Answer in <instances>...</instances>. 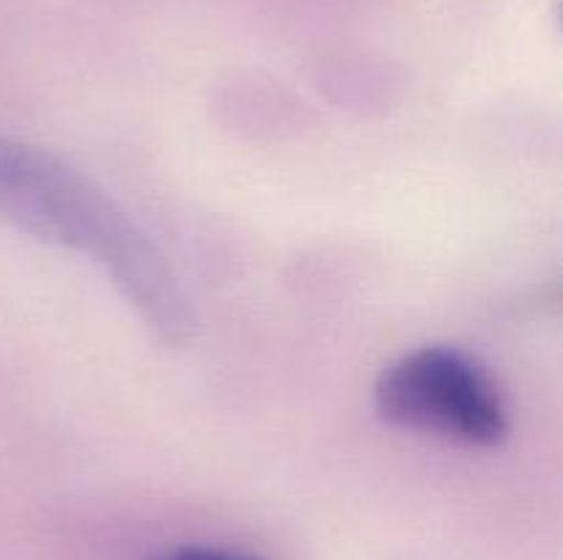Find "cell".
Here are the masks:
<instances>
[{"mask_svg": "<svg viewBox=\"0 0 563 560\" xmlns=\"http://www.w3.org/2000/svg\"><path fill=\"white\" fill-rule=\"evenodd\" d=\"M0 217L99 264L163 340L187 344L196 335L190 296L168 258L115 198L64 157L0 135Z\"/></svg>", "mask_w": 563, "mask_h": 560, "instance_id": "1", "label": "cell"}, {"mask_svg": "<svg viewBox=\"0 0 563 560\" xmlns=\"http://www.w3.org/2000/svg\"><path fill=\"white\" fill-rule=\"evenodd\" d=\"M374 406L390 426L473 448H495L509 434L495 384L449 346H423L385 368L374 384Z\"/></svg>", "mask_w": 563, "mask_h": 560, "instance_id": "2", "label": "cell"}, {"mask_svg": "<svg viewBox=\"0 0 563 560\" xmlns=\"http://www.w3.org/2000/svg\"><path fill=\"white\" fill-rule=\"evenodd\" d=\"M159 560H258V558H251V555H242V552H231V549H218V547H181Z\"/></svg>", "mask_w": 563, "mask_h": 560, "instance_id": "3", "label": "cell"}]
</instances>
